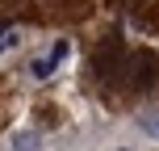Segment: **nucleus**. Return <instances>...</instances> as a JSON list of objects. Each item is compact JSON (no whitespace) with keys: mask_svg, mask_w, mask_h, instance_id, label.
I'll return each instance as SVG.
<instances>
[{"mask_svg":"<svg viewBox=\"0 0 159 151\" xmlns=\"http://www.w3.org/2000/svg\"><path fill=\"white\" fill-rule=\"evenodd\" d=\"M121 151H126V147H121Z\"/></svg>","mask_w":159,"mask_h":151,"instance_id":"6","label":"nucleus"},{"mask_svg":"<svg viewBox=\"0 0 159 151\" xmlns=\"http://www.w3.org/2000/svg\"><path fill=\"white\" fill-rule=\"evenodd\" d=\"M67 55H71V42H67V38H59L55 46L46 50V55H38V59H30V76H34V80H50V76H55V67L63 63Z\"/></svg>","mask_w":159,"mask_h":151,"instance_id":"2","label":"nucleus"},{"mask_svg":"<svg viewBox=\"0 0 159 151\" xmlns=\"http://www.w3.org/2000/svg\"><path fill=\"white\" fill-rule=\"evenodd\" d=\"M17 147H21V151H30V147H38V139H34V134H21V139H17Z\"/></svg>","mask_w":159,"mask_h":151,"instance_id":"5","label":"nucleus"},{"mask_svg":"<svg viewBox=\"0 0 159 151\" xmlns=\"http://www.w3.org/2000/svg\"><path fill=\"white\" fill-rule=\"evenodd\" d=\"M21 46V30H13V25H4L0 30V55H8V50Z\"/></svg>","mask_w":159,"mask_h":151,"instance_id":"3","label":"nucleus"},{"mask_svg":"<svg viewBox=\"0 0 159 151\" xmlns=\"http://www.w3.org/2000/svg\"><path fill=\"white\" fill-rule=\"evenodd\" d=\"M143 130H151V134L159 139V113H151V118H143Z\"/></svg>","mask_w":159,"mask_h":151,"instance_id":"4","label":"nucleus"},{"mask_svg":"<svg viewBox=\"0 0 159 151\" xmlns=\"http://www.w3.org/2000/svg\"><path fill=\"white\" fill-rule=\"evenodd\" d=\"M117 84L130 88V92H143V88H151L159 80V55L155 50H134V55H121L117 59ZM109 72V76H113Z\"/></svg>","mask_w":159,"mask_h":151,"instance_id":"1","label":"nucleus"}]
</instances>
